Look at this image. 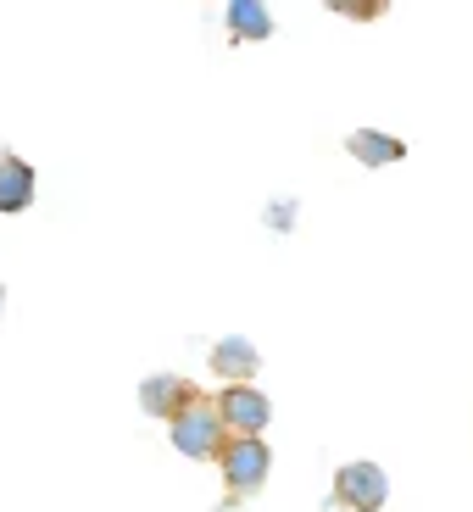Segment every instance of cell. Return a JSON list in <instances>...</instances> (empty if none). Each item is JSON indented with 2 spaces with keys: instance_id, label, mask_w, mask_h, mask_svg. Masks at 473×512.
<instances>
[{
  "instance_id": "7c38bea8",
  "label": "cell",
  "mask_w": 473,
  "mask_h": 512,
  "mask_svg": "<svg viewBox=\"0 0 473 512\" xmlns=\"http://www.w3.org/2000/svg\"><path fill=\"white\" fill-rule=\"evenodd\" d=\"M0 307H6V290H0Z\"/></svg>"
},
{
  "instance_id": "8992f818",
  "label": "cell",
  "mask_w": 473,
  "mask_h": 512,
  "mask_svg": "<svg viewBox=\"0 0 473 512\" xmlns=\"http://www.w3.org/2000/svg\"><path fill=\"white\" fill-rule=\"evenodd\" d=\"M34 190H39L34 167L12 151L0 156V212H28V206H34Z\"/></svg>"
},
{
  "instance_id": "8fae6325",
  "label": "cell",
  "mask_w": 473,
  "mask_h": 512,
  "mask_svg": "<svg viewBox=\"0 0 473 512\" xmlns=\"http://www.w3.org/2000/svg\"><path fill=\"white\" fill-rule=\"evenodd\" d=\"M268 223H273V229H290V223H295V206H290V201H279V206L268 212Z\"/></svg>"
},
{
  "instance_id": "ba28073f",
  "label": "cell",
  "mask_w": 473,
  "mask_h": 512,
  "mask_svg": "<svg viewBox=\"0 0 473 512\" xmlns=\"http://www.w3.org/2000/svg\"><path fill=\"white\" fill-rule=\"evenodd\" d=\"M256 368H262V357H256V346H251V340H240V334H229V340L212 346V373H218L223 384L256 379Z\"/></svg>"
},
{
  "instance_id": "52a82bcc",
  "label": "cell",
  "mask_w": 473,
  "mask_h": 512,
  "mask_svg": "<svg viewBox=\"0 0 473 512\" xmlns=\"http://www.w3.org/2000/svg\"><path fill=\"white\" fill-rule=\"evenodd\" d=\"M346 151L357 156L362 167H396L401 156H407V140L384 134V128H357V134H346Z\"/></svg>"
},
{
  "instance_id": "30bf717a",
  "label": "cell",
  "mask_w": 473,
  "mask_h": 512,
  "mask_svg": "<svg viewBox=\"0 0 473 512\" xmlns=\"http://www.w3.org/2000/svg\"><path fill=\"white\" fill-rule=\"evenodd\" d=\"M334 17H351V23H379L390 12V0H329Z\"/></svg>"
},
{
  "instance_id": "277c9868",
  "label": "cell",
  "mask_w": 473,
  "mask_h": 512,
  "mask_svg": "<svg viewBox=\"0 0 473 512\" xmlns=\"http://www.w3.org/2000/svg\"><path fill=\"white\" fill-rule=\"evenodd\" d=\"M390 501V479H384L379 462H346L334 474V507L346 512H379Z\"/></svg>"
},
{
  "instance_id": "6da1fadb",
  "label": "cell",
  "mask_w": 473,
  "mask_h": 512,
  "mask_svg": "<svg viewBox=\"0 0 473 512\" xmlns=\"http://www.w3.org/2000/svg\"><path fill=\"white\" fill-rule=\"evenodd\" d=\"M167 429H173V446H179L184 457L218 462V451H223V418H218V407H212V401L190 396L179 412H173V418H167Z\"/></svg>"
},
{
  "instance_id": "9c48e42d",
  "label": "cell",
  "mask_w": 473,
  "mask_h": 512,
  "mask_svg": "<svg viewBox=\"0 0 473 512\" xmlns=\"http://www.w3.org/2000/svg\"><path fill=\"white\" fill-rule=\"evenodd\" d=\"M229 34L240 39V45L268 39L273 34V12L262 6V0H229Z\"/></svg>"
},
{
  "instance_id": "7a4b0ae2",
  "label": "cell",
  "mask_w": 473,
  "mask_h": 512,
  "mask_svg": "<svg viewBox=\"0 0 473 512\" xmlns=\"http://www.w3.org/2000/svg\"><path fill=\"white\" fill-rule=\"evenodd\" d=\"M218 462H223V479H229L234 496H251V490H262V479H268L273 451L262 446V435H234V440H223Z\"/></svg>"
},
{
  "instance_id": "5b68a950",
  "label": "cell",
  "mask_w": 473,
  "mask_h": 512,
  "mask_svg": "<svg viewBox=\"0 0 473 512\" xmlns=\"http://www.w3.org/2000/svg\"><path fill=\"white\" fill-rule=\"evenodd\" d=\"M190 396H195V384L179 379V373H151V379L140 384V407L151 412V418H173Z\"/></svg>"
},
{
  "instance_id": "3957f363",
  "label": "cell",
  "mask_w": 473,
  "mask_h": 512,
  "mask_svg": "<svg viewBox=\"0 0 473 512\" xmlns=\"http://www.w3.org/2000/svg\"><path fill=\"white\" fill-rule=\"evenodd\" d=\"M212 407H218V418H223V429H229V435H262V429H268V418H273L268 390H251V379L223 384Z\"/></svg>"
}]
</instances>
